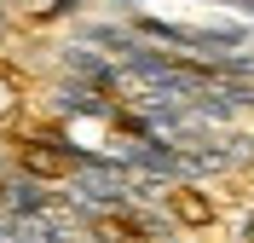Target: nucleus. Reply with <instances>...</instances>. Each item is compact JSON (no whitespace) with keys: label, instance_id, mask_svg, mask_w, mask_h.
<instances>
[{"label":"nucleus","instance_id":"3","mask_svg":"<svg viewBox=\"0 0 254 243\" xmlns=\"http://www.w3.org/2000/svg\"><path fill=\"white\" fill-rule=\"evenodd\" d=\"M17 12H23V23H64V17H75V0H23Z\"/></svg>","mask_w":254,"mask_h":243},{"label":"nucleus","instance_id":"4","mask_svg":"<svg viewBox=\"0 0 254 243\" xmlns=\"http://www.w3.org/2000/svg\"><path fill=\"white\" fill-rule=\"evenodd\" d=\"M237 238H243V243H254V209L243 214V226H237Z\"/></svg>","mask_w":254,"mask_h":243},{"label":"nucleus","instance_id":"6","mask_svg":"<svg viewBox=\"0 0 254 243\" xmlns=\"http://www.w3.org/2000/svg\"><path fill=\"white\" fill-rule=\"evenodd\" d=\"M0 185H6V179H0Z\"/></svg>","mask_w":254,"mask_h":243},{"label":"nucleus","instance_id":"5","mask_svg":"<svg viewBox=\"0 0 254 243\" xmlns=\"http://www.w3.org/2000/svg\"><path fill=\"white\" fill-rule=\"evenodd\" d=\"M6 23H12V17H6V6H0V35H6Z\"/></svg>","mask_w":254,"mask_h":243},{"label":"nucleus","instance_id":"1","mask_svg":"<svg viewBox=\"0 0 254 243\" xmlns=\"http://www.w3.org/2000/svg\"><path fill=\"white\" fill-rule=\"evenodd\" d=\"M52 110H64V116H98V122H110V116L122 110V98H110L104 87H87V81H69V76H64L58 87H52Z\"/></svg>","mask_w":254,"mask_h":243},{"label":"nucleus","instance_id":"2","mask_svg":"<svg viewBox=\"0 0 254 243\" xmlns=\"http://www.w3.org/2000/svg\"><path fill=\"white\" fill-rule=\"evenodd\" d=\"M162 203H168V220H174V226H214V203H208L196 185H168Z\"/></svg>","mask_w":254,"mask_h":243}]
</instances>
